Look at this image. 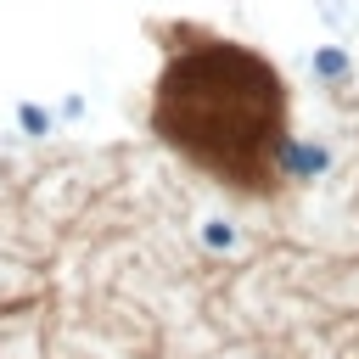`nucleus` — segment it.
<instances>
[{
  "label": "nucleus",
  "mask_w": 359,
  "mask_h": 359,
  "mask_svg": "<svg viewBox=\"0 0 359 359\" xmlns=\"http://www.w3.org/2000/svg\"><path fill=\"white\" fill-rule=\"evenodd\" d=\"M280 163H286L292 180H314V174L325 168V151L309 146V140H286V146H280Z\"/></svg>",
  "instance_id": "obj_2"
},
{
  "label": "nucleus",
  "mask_w": 359,
  "mask_h": 359,
  "mask_svg": "<svg viewBox=\"0 0 359 359\" xmlns=\"http://www.w3.org/2000/svg\"><path fill=\"white\" fill-rule=\"evenodd\" d=\"M202 236H208V247H230V241H236V230H230L224 219H208V230H202Z\"/></svg>",
  "instance_id": "obj_5"
},
{
  "label": "nucleus",
  "mask_w": 359,
  "mask_h": 359,
  "mask_svg": "<svg viewBox=\"0 0 359 359\" xmlns=\"http://www.w3.org/2000/svg\"><path fill=\"white\" fill-rule=\"evenodd\" d=\"M275 118H280V84L275 73L236 50V45H208V50H191L185 62L168 67L163 79V112L157 123L168 129V140L202 151L208 135L224 140L219 129H247L258 146L264 135H275Z\"/></svg>",
  "instance_id": "obj_1"
},
{
  "label": "nucleus",
  "mask_w": 359,
  "mask_h": 359,
  "mask_svg": "<svg viewBox=\"0 0 359 359\" xmlns=\"http://www.w3.org/2000/svg\"><path fill=\"white\" fill-rule=\"evenodd\" d=\"M314 79H342L348 73V50H337V45H325V50H314Z\"/></svg>",
  "instance_id": "obj_3"
},
{
  "label": "nucleus",
  "mask_w": 359,
  "mask_h": 359,
  "mask_svg": "<svg viewBox=\"0 0 359 359\" xmlns=\"http://www.w3.org/2000/svg\"><path fill=\"white\" fill-rule=\"evenodd\" d=\"M17 123H22V135H50V112L39 101H22L17 107Z\"/></svg>",
  "instance_id": "obj_4"
}]
</instances>
